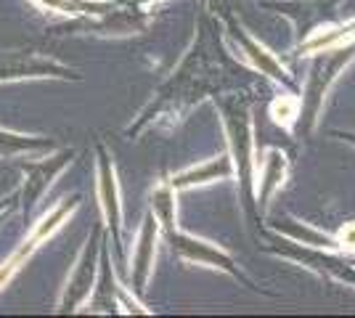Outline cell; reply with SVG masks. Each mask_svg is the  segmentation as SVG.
Listing matches in <instances>:
<instances>
[{"label":"cell","mask_w":355,"mask_h":318,"mask_svg":"<svg viewBox=\"0 0 355 318\" xmlns=\"http://www.w3.org/2000/svg\"><path fill=\"white\" fill-rule=\"evenodd\" d=\"M151 215L157 218V223L162 231H170L175 228V188L170 183H162L154 188L151 194Z\"/></svg>","instance_id":"16"},{"label":"cell","mask_w":355,"mask_h":318,"mask_svg":"<svg viewBox=\"0 0 355 318\" xmlns=\"http://www.w3.org/2000/svg\"><path fill=\"white\" fill-rule=\"evenodd\" d=\"M236 170H234V159L228 157V154H223L218 159H209L205 165L199 167H191V170H186V173H180L175 175L170 186L173 188H191V186H202V183H209V181H223V178H231Z\"/></svg>","instance_id":"11"},{"label":"cell","mask_w":355,"mask_h":318,"mask_svg":"<svg viewBox=\"0 0 355 318\" xmlns=\"http://www.w3.org/2000/svg\"><path fill=\"white\" fill-rule=\"evenodd\" d=\"M276 228L284 231L286 236H292L295 242H302V244H308V247H324V249L340 247L337 239L326 236V233H321V231H313V228H308V226H300V223H295V220H279Z\"/></svg>","instance_id":"17"},{"label":"cell","mask_w":355,"mask_h":318,"mask_svg":"<svg viewBox=\"0 0 355 318\" xmlns=\"http://www.w3.org/2000/svg\"><path fill=\"white\" fill-rule=\"evenodd\" d=\"M40 77H56V80H77V72L61 61L35 53V51H6L0 56V82L14 80H40Z\"/></svg>","instance_id":"3"},{"label":"cell","mask_w":355,"mask_h":318,"mask_svg":"<svg viewBox=\"0 0 355 318\" xmlns=\"http://www.w3.org/2000/svg\"><path fill=\"white\" fill-rule=\"evenodd\" d=\"M77 204H80V197H67V199H61L59 204L53 207V210L45 215L43 220L37 223V226L32 228V233L21 242V247L16 249L11 258L6 260L3 265H0V289L3 287H8L11 284V279H14L16 273L21 271L27 263H30V258L43 247L56 231H59L67 220H69V215H72L74 210H77Z\"/></svg>","instance_id":"1"},{"label":"cell","mask_w":355,"mask_h":318,"mask_svg":"<svg viewBox=\"0 0 355 318\" xmlns=\"http://www.w3.org/2000/svg\"><path fill=\"white\" fill-rule=\"evenodd\" d=\"M270 117L279 122V125H284V127H289L300 117V101H297L295 96H279L270 104Z\"/></svg>","instance_id":"19"},{"label":"cell","mask_w":355,"mask_h":318,"mask_svg":"<svg viewBox=\"0 0 355 318\" xmlns=\"http://www.w3.org/2000/svg\"><path fill=\"white\" fill-rule=\"evenodd\" d=\"M225 127L231 136L234 149V170L239 173V181L250 188L252 183V122L244 106L225 109Z\"/></svg>","instance_id":"9"},{"label":"cell","mask_w":355,"mask_h":318,"mask_svg":"<svg viewBox=\"0 0 355 318\" xmlns=\"http://www.w3.org/2000/svg\"><path fill=\"white\" fill-rule=\"evenodd\" d=\"M337 244L345 247V249H355V223H345L337 236Z\"/></svg>","instance_id":"20"},{"label":"cell","mask_w":355,"mask_h":318,"mask_svg":"<svg viewBox=\"0 0 355 318\" xmlns=\"http://www.w3.org/2000/svg\"><path fill=\"white\" fill-rule=\"evenodd\" d=\"M101 239L104 233L96 231L90 236L77 263L72 265V271L67 276V284L61 289L59 297V313H74L80 310V305L88 303L90 292H93V284H96V268H98V255H101Z\"/></svg>","instance_id":"2"},{"label":"cell","mask_w":355,"mask_h":318,"mask_svg":"<svg viewBox=\"0 0 355 318\" xmlns=\"http://www.w3.org/2000/svg\"><path fill=\"white\" fill-rule=\"evenodd\" d=\"M231 35L236 37V43L241 46V51L250 56V61L260 69V72H263V75H268L270 80H286V69L282 67V61L276 59L266 46L254 43V40H252L250 35L241 30V27H234Z\"/></svg>","instance_id":"12"},{"label":"cell","mask_w":355,"mask_h":318,"mask_svg":"<svg viewBox=\"0 0 355 318\" xmlns=\"http://www.w3.org/2000/svg\"><path fill=\"white\" fill-rule=\"evenodd\" d=\"M157 236H159V223L154 215H146L141 233H138V244H135L133 255V292L144 294L148 287V276L154 268V252H157Z\"/></svg>","instance_id":"10"},{"label":"cell","mask_w":355,"mask_h":318,"mask_svg":"<svg viewBox=\"0 0 355 318\" xmlns=\"http://www.w3.org/2000/svg\"><path fill=\"white\" fill-rule=\"evenodd\" d=\"M355 59V46H342L331 48V51H321V59L313 64L311 77H308V91H305V104H300V109H305L308 120H315L321 101H324L329 85L337 80L342 69Z\"/></svg>","instance_id":"4"},{"label":"cell","mask_w":355,"mask_h":318,"mask_svg":"<svg viewBox=\"0 0 355 318\" xmlns=\"http://www.w3.org/2000/svg\"><path fill=\"white\" fill-rule=\"evenodd\" d=\"M286 175V157L279 149H270L263 159V175H260V204H266L270 194L284 183Z\"/></svg>","instance_id":"14"},{"label":"cell","mask_w":355,"mask_h":318,"mask_svg":"<svg viewBox=\"0 0 355 318\" xmlns=\"http://www.w3.org/2000/svg\"><path fill=\"white\" fill-rule=\"evenodd\" d=\"M56 149L53 138L21 136L0 127V157H19V154H48Z\"/></svg>","instance_id":"13"},{"label":"cell","mask_w":355,"mask_h":318,"mask_svg":"<svg viewBox=\"0 0 355 318\" xmlns=\"http://www.w3.org/2000/svg\"><path fill=\"white\" fill-rule=\"evenodd\" d=\"M72 162V152H59L43 157L40 162H30L24 165V191H21V210L24 218H30L32 210L43 202L48 194V188L53 186V181L64 173V167Z\"/></svg>","instance_id":"6"},{"label":"cell","mask_w":355,"mask_h":318,"mask_svg":"<svg viewBox=\"0 0 355 318\" xmlns=\"http://www.w3.org/2000/svg\"><path fill=\"white\" fill-rule=\"evenodd\" d=\"M96 154H98V199H101L104 220L117 252H122V244H119L122 242V207H119V186L114 162H112V154L106 152L104 143L96 146Z\"/></svg>","instance_id":"7"},{"label":"cell","mask_w":355,"mask_h":318,"mask_svg":"<svg viewBox=\"0 0 355 318\" xmlns=\"http://www.w3.org/2000/svg\"><path fill=\"white\" fill-rule=\"evenodd\" d=\"M350 40H355V21L345 24V27H334V30L315 32L311 40L302 46V51H305V53H321V51L347 46Z\"/></svg>","instance_id":"15"},{"label":"cell","mask_w":355,"mask_h":318,"mask_svg":"<svg viewBox=\"0 0 355 318\" xmlns=\"http://www.w3.org/2000/svg\"><path fill=\"white\" fill-rule=\"evenodd\" d=\"M164 236H167V242H170V247H173V252H175L178 258L189 260V263H199V265H209V268H220V271H228L231 276H239L234 260L228 258L223 249L205 242V239H196V236L183 233L178 228L164 231Z\"/></svg>","instance_id":"8"},{"label":"cell","mask_w":355,"mask_h":318,"mask_svg":"<svg viewBox=\"0 0 355 318\" xmlns=\"http://www.w3.org/2000/svg\"><path fill=\"white\" fill-rule=\"evenodd\" d=\"M48 6L51 11H61V14H77V16H90V14H112V3L104 0H37Z\"/></svg>","instance_id":"18"},{"label":"cell","mask_w":355,"mask_h":318,"mask_svg":"<svg viewBox=\"0 0 355 318\" xmlns=\"http://www.w3.org/2000/svg\"><path fill=\"white\" fill-rule=\"evenodd\" d=\"M98 279H96V284H93V292H90L88 297V313H117L119 308V300L128 305V310L130 313H146L141 305L135 303L133 297H128L125 294V289L117 284V279H114V271H112V258H109V236L104 233V239H101V255H98Z\"/></svg>","instance_id":"5"}]
</instances>
